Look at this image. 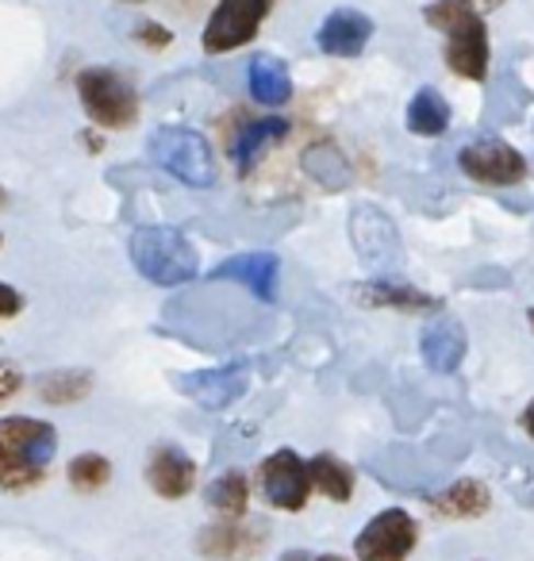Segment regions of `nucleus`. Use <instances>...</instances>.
Here are the masks:
<instances>
[{
  "label": "nucleus",
  "mask_w": 534,
  "mask_h": 561,
  "mask_svg": "<svg viewBox=\"0 0 534 561\" xmlns=\"http://www.w3.org/2000/svg\"><path fill=\"white\" fill-rule=\"evenodd\" d=\"M58 454V431L47 420L9 415L0 420V489L27 492L47 481V469Z\"/></svg>",
  "instance_id": "1"
},
{
  "label": "nucleus",
  "mask_w": 534,
  "mask_h": 561,
  "mask_svg": "<svg viewBox=\"0 0 534 561\" xmlns=\"http://www.w3.org/2000/svg\"><path fill=\"white\" fill-rule=\"evenodd\" d=\"M427 24L446 35V66L450 73L469 81L488 78V27L469 0H439L427 4Z\"/></svg>",
  "instance_id": "2"
},
{
  "label": "nucleus",
  "mask_w": 534,
  "mask_h": 561,
  "mask_svg": "<svg viewBox=\"0 0 534 561\" xmlns=\"http://www.w3.org/2000/svg\"><path fill=\"white\" fill-rule=\"evenodd\" d=\"M127 257L132 265L150 280V285H162V289H173V285H185L201 273V254L189 242V234H181L178 227H139L127 239Z\"/></svg>",
  "instance_id": "3"
},
{
  "label": "nucleus",
  "mask_w": 534,
  "mask_h": 561,
  "mask_svg": "<svg viewBox=\"0 0 534 561\" xmlns=\"http://www.w3.org/2000/svg\"><path fill=\"white\" fill-rule=\"evenodd\" d=\"M155 165H162L170 178H178L189 188H212L216 185V154L212 142L193 127H158L147 142Z\"/></svg>",
  "instance_id": "4"
},
{
  "label": "nucleus",
  "mask_w": 534,
  "mask_h": 561,
  "mask_svg": "<svg viewBox=\"0 0 534 561\" xmlns=\"http://www.w3.org/2000/svg\"><path fill=\"white\" fill-rule=\"evenodd\" d=\"M73 85H78V101L86 116L93 119V127L124 131L139 119V93L132 89V81L120 78L109 66H89L78 73Z\"/></svg>",
  "instance_id": "5"
},
{
  "label": "nucleus",
  "mask_w": 534,
  "mask_h": 561,
  "mask_svg": "<svg viewBox=\"0 0 534 561\" xmlns=\"http://www.w3.org/2000/svg\"><path fill=\"white\" fill-rule=\"evenodd\" d=\"M273 0H219L204 24V50L208 55H227V50L247 47L258 35L262 20L270 16Z\"/></svg>",
  "instance_id": "6"
},
{
  "label": "nucleus",
  "mask_w": 534,
  "mask_h": 561,
  "mask_svg": "<svg viewBox=\"0 0 534 561\" xmlns=\"http://www.w3.org/2000/svg\"><path fill=\"white\" fill-rule=\"evenodd\" d=\"M419 542V527L404 507L377 512L354 538L357 561H404Z\"/></svg>",
  "instance_id": "7"
},
{
  "label": "nucleus",
  "mask_w": 534,
  "mask_h": 561,
  "mask_svg": "<svg viewBox=\"0 0 534 561\" xmlns=\"http://www.w3.org/2000/svg\"><path fill=\"white\" fill-rule=\"evenodd\" d=\"M258 484H262V496L277 512H300L311 496L308 481V461L296 450H277L258 466Z\"/></svg>",
  "instance_id": "8"
},
{
  "label": "nucleus",
  "mask_w": 534,
  "mask_h": 561,
  "mask_svg": "<svg viewBox=\"0 0 534 561\" xmlns=\"http://www.w3.org/2000/svg\"><path fill=\"white\" fill-rule=\"evenodd\" d=\"M465 178L480 181V185H519L526 178V158L519 154L511 142L503 139H477L469 147H462L457 154Z\"/></svg>",
  "instance_id": "9"
},
{
  "label": "nucleus",
  "mask_w": 534,
  "mask_h": 561,
  "mask_svg": "<svg viewBox=\"0 0 534 561\" xmlns=\"http://www.w3.org/2000/svg\"><path fill=\"white\" fill-rule=\"evenodd\" d=\"M247 385H250V374H247V366H242V362L178 377V389L185 392L189 400H196L201 408H208V412H219V408L235 404V400L247 392Z\"/></svg>",
  "instance_id": "10"
},
{
  "label": "nucleus",
  "mask_w": 534,
  "mask_h": 561,
  "mask_svg": "<svg viewBox=\"0 0 534 561\" xmlns=\"http://www.w3.org/2000/svg\"><path fill=\"white\" fill-rule=\"evenodd\" d=\"M262 542H265L262 527H250V523H242V519H224L201 530L196 550L208 561H242V558H254V553L262 550Z\"/></svg>",
  "instance_id": "11"
},
{
  "label": "nucleus",
  "mask_w": 534,
  "mask_h": 561,
  "mask_svg": "<svg viewBox=\"0 0 534 561\" xmlns=\"http://www.w3.org/2000/svg\"><path fill=\"white\" fill-rule=\"evenodd\" d=\"M373 39V20L357 9H334L316 32V47L331 58H357Z\"/></svg>",
  "instance_id": "12"
},
{
  "label": "nucleus",
  "mask_w": 534,
  "mask_h": 561,
  "mask_svg": "<svg viewBox=\"0 0 534 561\" xmlns=\"http://www.w3.org/2000/svg\"><path fill=\"white\" fill-rule=\"evenodd\" d=\"M147 484L158 492L162 500H181L193 492L196 484V461L189 458L181 446H155L147 458Z\"/></svg>",
  "instance_id": "13"
},
{
  "label": "nucleus",
  "mask_w": 534,
  "mask_h": 561,
  "mask_svg": "<svg viewBox=\"0 0 534 561\" xmlns=\"http://www.w3.org/2000/svg\"><path fill=\"white\" fill-rule=\"evenodd\" d=\"M216 277L239 280V285H247L262 305H273V300H277L281 262H277V254H265V250H258V254H239V257H227L216 270Z\"/></svg>",
  "instance_id": "14"
},
{
  "label": "nucleus",
  "mask_w": 534,
  "mask_h": 561,
  "mask_svg": "<svg viewBox=\"0 0 534 561\" xmlns=\"http://www.w3.org/2000/svg\"><path fill=\"white\" fill-rule=\"evenodd\" d=\"M465 351H469V339H465V328L454 316L434 320L419 339V354H423L427 369H434V374H454L465 362Z\"/></svg>",
  "instance_id": "15"
},
{
  "label": "nucleus",
  "mask_w": 534,
  "mask_h": 561,
  "mask_svg": "<svg viewBox=\"0 0 534 561\" xmlns=\"http://www.w3.org/2000/svg\"><path fill=\"white\" fill-rule=\"evenodd\" d=\"M247 85L250 96L265 108H281V104L293 101V73L277 55H258L247 70Z\"/></svg>",
  "instance_id": "16"
},
{
  "label": "nucleus",
  "mask_w": 534,
  "mask_h": 561,
  "mask_svg": "<svg viewBox=\"0 0 534 561\" xmlns=\"http://www.w3.org/2000/svg\"><path fill=\"white\" fill-rule=\"evenodd\" d=\"M285 135H288V119H281V116L254 119V124L242 127L239 142H235V165H239V173L254 170V165L265 158V150L277 147Z\"/></svg>",
  "instance_id": "17"
},
{
  "label": "nucleus",
  "mask_w": 534,
  "mask_h": 561,
  "mask_svg": "<svg viewBox=\"0 0 534 561\" xmlns=\"http://www.w3.org/2000/svg\"><path fill=\"white\" fill-rule=\"evenodd\" d=\"M488 504H492L488 484L473 481V477H462V481H454L446 492H439L431 500L434 515H442V519H477V515L488 512Z\"/></svg>",
  "instance_id": "18"
},
{
  "label": "nucleus",
  "mask_w": 534,
  "mask_h": 561,
  "mask_svg": "<svg viewBox=\"0 0 534 561\" xmlns=\"http://www.w3.org/2000/svg\"><path fill=\"white\" fill-rule=\"evenodd\" d=\"M308 481H311V489L323 492L334 504H346V500L354 496V469L334 458V454H316V458L308 461Z\"/></svg>",
  "instance_id": "19"
},
{
  "label": "nucleus",
  "mask_w": 534,
  "mask_h": 561,
  "mask_svg": "<svg viewBox=\"0 0 534 561\" xmlns=\"http://www.w3.org/2000/svg\"><path fill=\"white\" fill-rule=\"evenodd\" d=\"M450 127V104L439 89L423 85L408 104V131L411 135H423V139H434Z\"/></svg>",
  "instance_id": "20"
},
{
  "label": "nucleus",
  "mask_w": 534,
  "mask_h": 561,
  "mask_svg": "<svg viewBox=\"0 0 534 561\" xmlns=\"http://www.w3.org/2000/svg\"><path fill=\"white\" fill-rule=\"evenodd\" d=\"M357 297L370 308H400V312H427V308H439V300L427 297L408 285H393V280H373L365 289H357Z\"/></svg>",
  "instance_id": "21"
},
{
  "label": "nucleus",
  "mask_w": 534,
  "mask_h": 561,
  "mask_svg": "<svg viewBox=\"0 0 534 561\" xmlns=\"http://www.w3.org/2000/svg\"><path fill=\"white\" fill-rule=\"evenodd\" d=\"M93 392V374L89 369H50L39 377V397L47 404H78Z\"/></svg>",
  "instance_id": "22"
},
{
  "label": "nucleus",
  "mask_w": 534,
  "mask_h": 561,
  "mask_svg": "<svg viewBox=\"0 0 534 561\" xmlns=\"http://www.w3.org/2000/svg\"><path fill=\"white\" fill-rule=\"evenodd\" d=\"M208 504L216 507L224 519H242L247 515V504H250V481L247 473H239V469H231V473L216 477V481L208 484Z\"/></svg>",
  "instance_id": "23"
},
{
  "label": "nucleus",
  "mask_w": 534,
  "mask_h": 561,
  "mask_svg": "<svg viewBox=\"0 0 534 561\" xmlns=\"http://www.w3.org/2000/svg\"><path fill=\"white\" fill-rule=\"evenodd\" d=\"M112 481V461L104 454H78L70 461V484L78 492H96Z\"/></svg>",
  "instance_id": "24"
},
{
  "label": "nucleus",
  "mask_w": 534,
  "mask_h": 561,
  "mask_svg": "<svg viewBox=\"0 0 534 561\" xmlns=\"http://www.w3.org/2000/svg\"><path fill=\"white\" fill-rule=\"evenodd\" d=\"M135 39H139L143 47H150V50H162V47H170V43H173V35L166 32L162 24H155V20H143V24L135 27Z\"/></svg>",
  "instance_id": "25"
},
{
  "label": "nucleus",
  "mask_w": 534,
  "mask_h": 561,
  "mask_svg": "<svg viewBox=\"0 0 534 561\" xmlns=\"http://www.w3.org/2000/svg\"><path fill=\"white\" fill-rule=\"evenodd\" d=\"M24 312V293L12 289L9 280H0V323L12 320V316Z\"/></svg>",
  "instance_id": "26"
},
{
  "label": "nucleus",
  "mask_w": 534,
  "mask_h": 561,
  "mask_svg": "<svg viewBox=\"0 0 534 561\" xmlns=\"http://www.w3.org/2000/svg\"><path fill=\"white\" fill-rule=\"evenodd\" d=\"M20 389H24V374H20V366H12V362H0V400L16 397Z\"/></svg>",
  "instance_id": "27"
},
{
  "label": "nucleus",
  "mask_w": 534,
  "mask_h": 561,
  "mask_svg": "<svg viewBox=\"0 0 534 561\" xmlns=\"http://www.w3.org/2000/svg\"><path fill=\"white\" fill-rule=\"evenodd\" d=\"M281 561H346V558H339V553H285Z\"/></svg>",
  "instance_id": "28"
},
{
  "label": "nucleus",
  "mask_w": 534,
  "mask_h": 561,
  "mask_svg": "<svg viewBox=\"0 0 534 561\" xmlns=\"http://www.w3.org/2000/svg\"><path fill=\"white\" fill-rule=\"evenodd\" d=\"M523 431H526V435L534 438V400H531V404L523 408Z\"/></svg>",
  "instance_id": "29"
},
{
  "label": "nucleus",
  "mask_w": 534,
  "mask_h": 561,
  "mask_svg": "<svg viewBox=\"0 0 534 561\" xmlns=\"http://www.w3.org/2000/svg\"><path fill=\"white\" fill-rule=\"evenodd\" d=\"M469 4H473V9H500V4H503V0H469Z\"/></svg>",
  "instance_id": "30"
},
{
  "label": "nucleus",
  "mask_w": 534,
  "mask_h": 561,
  "mask_svg": "<svg viewBox=\"0 0 534 561\" xmlns=\"http://www.w3.org/2000/svg\"><path fill=\"white\" fill-rule=\"evenodd\" d=\"M4 204H9V193H4V188H0V208H4Z\"/></svg>",
  "instance_id": "31"
},
{
  "label": "nucleus",
  "mask_w": 534,
  "mask_h": 561,
  "mask_svg": "<svg viewBox=\"0 0 534 561\" xmlns=\"http://www.w3.org/2000/svg\"><path fill=\"white\" fill-rule=\"evenodd\" d=\"M526 320H531V328H534V308H531V312H526Z\"/></svg>",
  "instance_id": "32"
},
{
  "label": "nucleus",
  "mask_w": 534,
  "mask_h": 561,
  "mask_svg": "<svg viewBox=\"0 0 534 561\" xmlns=\"http://www.w3.org/2000/svg\"><path fill=\"white\" fill-rule=\"evenodd\" d=\"M127 4H143V0H127Z\"/></svg>",
  "instance_id": "33"
}]
</instances>
